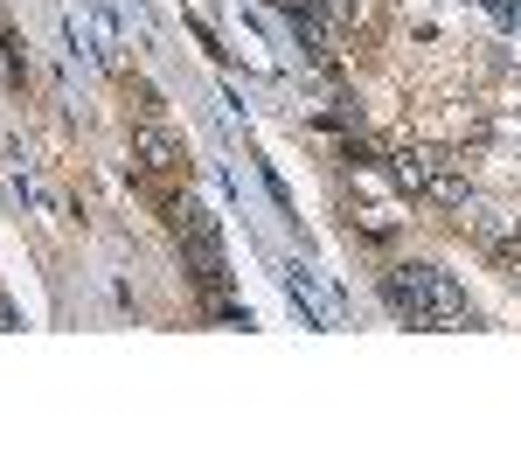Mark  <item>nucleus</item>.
<instances>
[{"label":"nucleus","instance_id":"7","mask_svg":"<svg viewBox=\"0 0 521 466\" xmlns=\"http://www.w3.org/2000/svg\"><path fill=\"white\" fill-rule=\"evenodd\" d=\"M7 327H21V313H14L7 300H0V334H7Z\"/></svg>","mask_w":521,"mask_h":466},{"label":"nucleus","instance_id":"3","mask_svg":"<svg viewBox=\"0 0 521 466\" xmlns=\"http://www.w3.org/2000/svg\"><path fill=\"white\" fill-rule=\"evenodd\" d=\"M181 258H188V272H195L202 293H223L230 286V258H223L216 237H181Z\"/></svg>","mask_w":521,"mask_h":466},{"label":"nucleus","instance_id":"5","mask_svg":"<svg viewBox=\"0 0 521 466\" xmlns=\"http://www.w3.org/2000/svg\"><path fill=\"white\" fill-rule=\"evenodd\" d=\"M431 167H438V160L424 154V147H396V154H390V181H396V188H410V195H424Z\"/></svg>","mask_w":521,"mask_h":466},{"label":"nucleus","instance_id":"6","mask_svg":"<svg viewBox=\"0 0 521 466\" xmlns=\"http://www.w3.org/2000/svg\"><path fill=\"white\" fill-rule=\"evenodd\" d=\"M0 188H7V195H21V202L35 195V181H28V160H21V147H14V140H0Z\"/></svg>","mask_w":521,"mask_h":466},{"label":"nucleus","instance_id":"1","mask_svg":"<svg viewBox=\"0 0 521 466\" xmlns=\"http://www.w3.org/2000/svg\"><path fill=\"white\" fill-rule=\"evenodd\" d=\"M403 279L417 286V313L424 327H473V307H466V286L438 265H403Z\"/></svg>","mask_w":521,"mask_h":466},{"label":"nucleus","instance_id":"4","mask_svg":"<svg viewBox=\"0 0 521 466\" xmlns=\"http://www.w3.org/2000/svg\"><path fill=\"white\" fill-rule=\"evenodd\" d=\"M424 202H438V209H466V202H473V181H466L452 160H438L431 181H424Z\"/></svg>","mask_w":521,"mask_h":466},{"label":"nucleus","instance_id":"2","mask_svg":"<svg viewBox=\"0 0 521 466\" xmlns=\"http://www.w3.org/2000/svg\"><path fill=\"white\" fill-rule=\"evenodd\" d=\"M132 160H139L146 174H181V167H188V147H181L167 126L139 119V126H132Z\"/></svg>","mask_w":521,"mask_h":466}]
</instances>
